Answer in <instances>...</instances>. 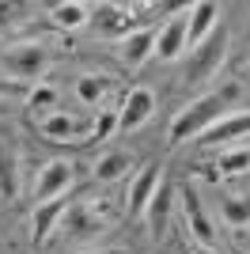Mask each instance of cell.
I'll return each mask as SVG.
<instances>
[{
	"label": "cell",
	"instance_id": "cell-3",
	"mask_svg": "<svg viewBox=\"0 0 250 254\" xmlns=\"http://www.w3.org/2000/svg\"><path fill=\"white\" fill-rule=\"evenodd\" d=\"M50 57L53 53H50L46 42H19V46H11V50L0 53V68L11 76V84L31 87V84H38L42 76H46Z\"/></svg>",
	"mask_w": 250,
	"mask_h": 254
},
{
	"label": "cell",
	"instance_id": "cell-6",
	"mask_svg": "<svg viewBox=\"0 0 250 254\" xmlns=\"http://www.w3.org/2000/svg\"><path fill=\"white\" fill-rule=\"evenodd\" d=\"M152 114H156V91L144 84L129 87L122 106H118V133H136Z\"/></svg>",
	"mask_w": 250,
	"mask_h": 254
},
{
	"label": "cell",
	"instance_id": "cell-1",
	"mask_svg": "<svg viewBox=\"0 0 250 254\" xmlns=\"http://www.w3.org/2000/svg\"><path fill=\"white\" fill-rule=\"evenodd\" d=\"M235 95H239V87L231 84V87H224V91H208V95L193 99L186 110H178V114H175L171 133H167V144H171V148H178V144H186V140H193V137H205L208 129L224 118L228 99H235Z\"/></svg>",
	"mask_w": 250,
	"mask_h": 254
},
{
	"label": "cell",
	"instance_id": "cell-15",
	"mask_svg": "<svg viewBox=\"0 0 250 254\" xmlns=\"http://www.w3.org/2000/svg\"><path fill=\"white\" fill-rule=\"evenodd\" d=\"M110 91H118V80H114V76L87 72V76H80V80H76V99H80L83 106H103V110H110V106H106Z\"/></svg>",
	"mask_w": 250,
	"mask_h": 254
},
{
	"label": "cell",
	"instance_id": "cell-16",
	"mask_svg": "<svg viewBox=\"0 0 250 254\" xmlns=\"http://www.w3.org/2000/svg\"><path fill=\"white\" fill-rule=\"evenodd\" d=\"M0 193H4V201H15V193H19V152L8 133H0Z\"/></svg>",
	"mask_w": 250,
	"mask_h": 254
},
{
	"label": "cell",
	"instance_id": "cell-4",
	"mask_svg": "<svg viewBox=\"0 0 250 254\" xmlns=\"http://www.w3.org/2000/svg\"><path fill=\"white\" fill-rule=\"evenodd\" d=\"M228 46H231V34L224 27H216L201 46H193V53L186 57V84L201 87L208 80H216V72L224 68V57H228Z\"/></svg>",
	"mask_w": 250,
	"mask_h": 254
},
{
	"label": "cell",
	"instance_id": "cell-8",
	"mask_svg": "<svg viewBox=\"0 0 250 254\" xmlns=\"http://www.w3.org/2000/svg\"><path fill=\"white\" fill-rule=\"evenodd\" d=\"M87 27H95L99 34H118V38H125V34H133L136 27H140V15H136L133 4H95Z\"/></svg>",
	"mask_w": 250,
	"mask_h": 254
},
{
	"label": "cell",
	"instance_id": "cell-7",
	"mask_svg": "<svg viewBox=\"0 0 250 254\" xmlns=\"http://www.w3.org/2000/svg\"><path fill=\"white\" fill-rule=\"evenodd\" d=\"M189 46V4L186 8H178V15L163 23L156 31V57L159 61H178Z\"/></svg>",
	"mask_w": 250,
	"mask_h": 254
},
{
	"label": "cell",
	"instance_id": "cell-11",
	"mask_svg": "<svg viewBox=\"0 0 250 254\" xmlns=\"http://www.w3.org/2000/svg\"><path fill=\"white\" fill-rule=\"evenodd\" d=\"M159 182H163V167L159 163H148V167L136 171V179L129 182V216H144L148 201L159 190Z\"/></svg>",
	"mask_w": 250,
	"mask_h": 254
},
{
	"label": "cell",
	"instance_id": "cell-25",
	"mask_svg": "<svg viewBox=\"0 0 250 254\" xmlns=\"http://www.w3.org/2000/svg\"><path fill=\"white\" fill-rule=\"evenodd\" d=\"M27 103H31L34 110H42V106H53V103H57V91H53V87H31Z\"/></svg>",
	"mask_w": 250,
	"mask_h": 254
},
{
	"label": "cell",
	"instance_id": "cell-19",
	"mask_svg": "<svg viewBox=\"0 0 250 254\" xmlns=\"http://www.w3.org/2000/svg\"><path fill=\"white\" fill-rule=\"evenodd\" d=\"M50 19H53V27H61V31H80V27L91 23V4H83V0L53 4V8H50Z\"/></svg>",
	"mask_w": 250,
	"mask_h": 254
},
{
	"label": "cell",
	"instance_id": "cell-28",
	"mask_svg": "<svg viewBox=\"0 0 250 254\" xmlns=\"http://www.w3.org/2000/svg\"><path fill=\"white\" fill-rule=\"evenodd\" d=\"M243 76H250V61H247V64H243Z\"/></svg>",
	"mask_w": 250,
	"mask_h": 254
},
{
	"label": "cell",
	"instance_id": "cell-12",
	"mask_svg": "<svg viewBox=\"0 0 250 254\" xmlns=\"http://www.w3.org/2000/svg\"><path fill=\"white\" fill-rule=\"evenodd\" d=\"M64 209H68V197H53V201L34 205V212H31V239H34V247H42V243H50V239H53V232H57Z\"/></svg>",
	"mask_w": 250,
	"mask_h": 254
},
{
	"label": "cell",
	"instance_id": "cell-22",
	"mask_svg": "<svg viewBox=\"0 0 250 254\" xmlns=\"http://www.w3.org/2000/svg\"><path fill=\"white\" fill-rule=\"evenodd\" d=\"M118 133V110H99L95 114V129H91V140H110Z\"/></svg>",
	"mask_w": 250,
	"mask_h": 254
},
{
	"label": "cell",
	"instance_id": "cell-13",
	"mask_svg": "<svg viewBox=\"0 0 250 254\" xmlns=\"http://www.w3.org/2000/svg\"><path fill=\"white\" fill-rule=\"evenodd\" d=\"M182 209H186V224H189V235H193V243H197L201 251H216V228H212V220H208L205 212H201L197 193H193V190L182 193Z\"/></svg>",
	"mask_w": 250,
	"mask_h": 254
},
{
	"label": "cell",
	"instance_id": "cell-14",
	"mask_svg": "<svg viewBox=\"0 0 250 254\" xmlns=\"http://www.w3.org/2000/svg\"><path fill=\"white\" fill-rule=\"evenodd\" d=\"M152 53H156V31H152V27H136L133 34L118 38V57H122L129 68L144 64Z\"/></svg>",
	"mask_w": 250,
	"mask_h": 254
},
{
	"label": "cell",
	"instance_id": "cell-10",
	"mask_svg": "<svg viewBox=\"0 0 250 254\" xmlns=\"http://www.w3.org/2000/svg\"><path fill=\"white\" fill-rule=\"evenodd\" d=\"M171 209H175V186L171 182H159V190H156V197L148 201V209H144V220H148V232H152V239L156 243H163L167 239V228H171Z\"/></svg>",
	"mask_w": 250,
	"mask_h": 254
},
{
	"label": "cell",
	"instance_id": "cell-20",
	"mask_svg": "<svg viewBox=\"0 0 250 254\" xmlns=\"http://www.w3.org/2000/svg\"><path fill=\"white\" fill-rule=\"evenodd\" d=\"M133 171V156L129 152H106V156H99L95 159V167H91V175H95V182H122L125 175Z\"/></svg>",
	"mask_w": 250,
	"mask_h": 254
},
{
	"label": "cell",
	"instance_id": "cell-21",
	"mask_svg": "<svg viewBox=\"0 0 250 254\" xmlns=\"http://www.w3.org/2000/svg\"><path fill=\"white\" fill-rule=\"evenodd\" d=\"M224 220L231 228H247L250 224V197H224Z\"/></svg>",
	"mask_w": 250,
	"mask_h": 254
},
{
	"label": "cell",
	"instance_id": "cell-2",
	"mask_svg": "<svg viewBox=\"0 0 250 254\" xmlns=\"http://www.w3.org/2000/svg\"><path fill=\"white\" fill-rule=\"evenodd\" d=\"M106 232H110V220L103 216V209L95 201H76L64 209V216H61L53 235H61L64 243H72V247H87L95 239H103Z\"/></svg>",
	"mask_w": 250,
	"mask_h": 254
},
{
	"label": "cell",
	"instance_id": "cell-27",
	"mask_svg": "<svg viewBox=\"0 0 250 254\" xmlns=\"http://www.w3.org/2000/svg\"><path fill=\"white\" fill-rule=\"evenodd\" d=\"M91 254H129V251H91Z\"/></svg>",
	"mask_w": 250,
	"mask_h": 254
},
{
	"label": "cell",
	"instance_id": "cell-5",
	"mask_svg": "<svg viewBox=\"0 0 250 254\" xmlns=\"http://www.w3.org/2000/svg\"><path fill=\"white\" fill-rule=\"evenodd\" d=\"M34 126H38V133L46 140H53V144H83V140H91L95 118L50 110V114H38V118H34Z\"/></svg>",
	"mask_w": 250,
	"mask_h": 254
},
{
	"label": "cell",
	"instance_id": "cell-26",
	"mask_svg": "<svg viewBox=\"0 0 250 254\" xmlns=\"http://www.w3.org/2000/svg\"><path fill=\"white\" fill-rule=\"evenodd\" d=\"M0 95H31V87L11 84V80H0Z\"/></svg>",
	"mask_w": 250,
	"mask_h": 254
},
{
	"label": "cell",
	"instance_id": "cell-17",
	"mask_svg": "<svg viewBox=\"0 0 250 254\" xmlns=\"http://www.w3.org/2000/svg\"><path fill=\"white\" fill-rule=\"evenodd\" d=\"M216 27H220V4H212V0L189 4V46H201Z\"/></svg>",
	"mask_w": 250,
	"mask_h": 254
},
{
	"label": "cell",
	"instance_id": "cell-23",
	"mask_svg": "<svg viewBox=\"0 0 250 254\" xmlns=\"http://www.w3.org/2000/svg\"><path fill=\"white\" fill-rule=\"evenodd\" d=\"M243 171H250V152L247 148H235V152H228V156L220 159L216 175H243Z\"/></svg>",
	"mask_w": 250,
	"mask_h": 254
},
{
	"label": "cell",
	"instance_id": "cell-18",
	"mask_svg": "<svg viewBox=\"0 0 250 254\" xmlns=\"http://www.w3.org/2000/svg\"><path fill=\"white\" fill-rule=\"evenodd\" d=\"M247 137H250V114H228V118H220L201 140L205 144H235V140H247Z\"/></svg>",
	"mask_w": 250,
	"mask_h": 254
},
{
	"label": "cell",
	"instance_id": "cell-9",
	"mask_svg": "<svg viewBox=\"0 0 250 254\" xmlns=\"http://www.w3.org/2000/svg\"><path fill=\"white\" fill-rule=\"evenodd\" d=\"M68 190H72V163L50 159V163H42L38 179L31 186V197H34V205H42V201H53V197H64Z\"/></svg>",
	"mask_w": 250,
	"mask_h": 254
},
{
	"label": "cell",
	"instance_id": "cell-24",
	"mask_svg": "<svg viewBox=\"0 0 250 254\" xmlns=\"http://www.w3.org/2000/svg\"><path fill=\"white\" fill-rule=\"evenodd\" d=\"M23 4H8V0H0V31H8V27H15V23L23 19Z\"/></svg>",
	"mask_w": 250,
	"mask_h": 254
}]
</instances>
